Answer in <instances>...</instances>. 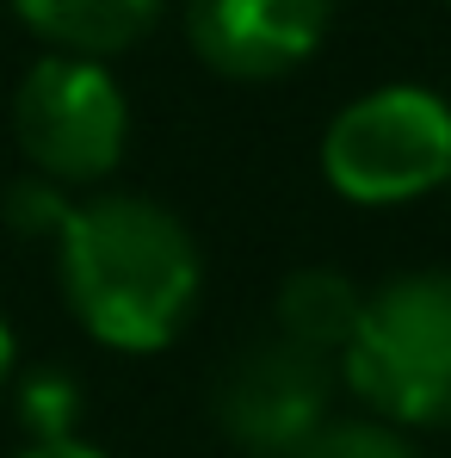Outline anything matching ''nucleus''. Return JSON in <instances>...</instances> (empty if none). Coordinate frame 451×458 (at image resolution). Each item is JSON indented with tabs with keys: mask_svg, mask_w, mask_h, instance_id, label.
<instances>
[{
	"mask_svg": "<svg viewBox=\"0 0 451 458\" xmlns=\"http://www.w3.org/2000/svg\"><path fill=\"white\" fill-rule=\"evenodd\" d=\"M56 273L75 322L112 353H161L180 341L205 285L192 229L137 192L69 205L56 229Z\"/></svg>",
	"mask_w": 451,
	"mask_h": 458,
	"instance_id": "f257e3e1",
	"label": "nucleus"
},
{
	"mask_svg": "<svg viewBox=\"0 0 451 458\" xmlns=\"http://www.w3.org/2000/svg\"><path fill=\"white\" fill-rule=\"evenodd\" d=\"M340 384L389 428H451V267L396 273L365 298Z\"/></svg>",
	"mask_w": 451,
	"mask_h": 458,
	"instance_id": "f03ea898",
	"label": "nucleus"
},
{
	"mask_svg": "<svg viewBox=\"0 0 451 458\" xmlns=\"http://www.w3.org/2000/svg\"><path fill=\"white\" fill-rule=\"evenodd\" d=\"M322 180L347 205H414L451 180V99L433 87H372L322 131Z\"/></svg>",
	"mask_w": 451,
	"mask_h": 458,
	"instance_id": "7ed1b4c3",
	"label": "nucleus"
},
{
	"mask_svg": "<svg viewBox=\"0 0 451 458\" xmlns=\"http://www.w3.org/2000/svg\"><path fill=\"white\" fill-rule=\"evenodd\" d=\"M13 143L50 186L105 180L130 143V106L105 63L87 56H38L13 93Z\"/></svg>",
	"mask_w": 451,
	"mask_h": 458,
	"instance_id": "20e7f679",
	"label": "nucleus"
},
{
	"mask_svg": "<svg viewBox=\"0 0 451 458\" xmlns=\"http://www.w3.org/2000/svg\"><path fill=\"white\" fill-rule=\"evenodd\" d=\"M334 360H315L291 341H247L235 347L217 390H211V409H217V428L241 453L254 458H297L322 428H328V403H334Z\"/></svg>",
	"mask_w": 451,
	"mask_h": 458,
	"instance_id": "39448f33",
	"label": "nucleus"
},
{
	"mask_svg": "<svg viewBox=\"0 0 451 458\" xmlns=\"http://www.w3.org/2000/svg\"><path fill=\"white\" fill-rule=\"evenodd\" d=\"M334 25V0H186V38L229 81H279L303 69Z\"/></svg>",
	"mask_w": 451,
	"mask_h": 458,
	"instance_id": "423d86ee",
	"label": "nucleus"
},
{
	"mask_svg": "<svg viewBox=\"0 0 451 458\" xmlns=\"http://www.w3.org/2000/svg\"><path fill=\"white\" fill-rule=\"evenodd\" d=\"M13 13L56 50V56H118L143 44L161 19V0H13Z\"/></svg>",
	"mask_w": 451,
	"mask_h": 458,
	"instance_id": "0eeeda50",
	"label": "nucleus"
},
{
	"mask_svg": "<svg viewBox=\"0 0 451 458\" xmlns=\"http://www.w3.org/2000/svg\"><path fill=\"white\" fill-rule=\"evenodd\" d=\"M359 316H365V292H359L347 273L303 267V273L285 279V292H279V341H291L303 353L340 366V353H347Z\"/></svg>",
	"mask_w": 451,
	"mask_h": 458,
	"instance_id": "6e6552de",
	"label": "nucleus"
},
{
	"mask_svg": "<svg viewBox=\"0 0 451 458\" xmlns=\"http://www.w3.org/2000/svg\"><path fill=\"white\" fill-rule=\"evenodd\" d=\"M297 458H421V453L389 421H328Z\"/></svg>",
	"mask_w": 451,
	"mask_h": 458,
	"instance_id": "1a4fd4ad",
	"label": "nucleus"
},
{
	"mask_svg": "<svg viewBox=\"0 0 451 458\" xmlns=\"http://www.w3.org/2000/svg\"><path fill=\"white\" fill-rule=\"evenodd\" d=\"M25 428L31 440H75V378L44 372L25 384Z\"/></svg>",
	"mask_w": 451,
	"mask_h": 458,
	"instance_id": "9d476101",
	"label": "nucleus"
},
{
	"mask_svg": "<svg viewBox=\"0 0 451 458\" xmlns=\"http://www.w3.org/2000/svg\"><path fill=\"white\" fill-rule=\"evenodd\" d=\"M19 458H105V453H99V446H87V440L75 434V440H31Z\"/></svg>",
	"mask_w": 451,
	"mask_h": 458,
	"instance_id": "9b49d317",
	"label": "nucleus"
},
{
	"mask_svg": "<svg viewBox=\"0 0 451 458\" xmlns=\"http://www.w3.org/2000/svg\"><path fill=\"white\" fill-rule=\"evenodd\" d=\"M13 372H19V335H13V322L0 316V390L13 384Z\"/></svg>",
	"mask_w": 451,
	"mask_h": 458,
	"instance_id": "f8f14e48",
	"label": "nucleus"
}]
</instances>
